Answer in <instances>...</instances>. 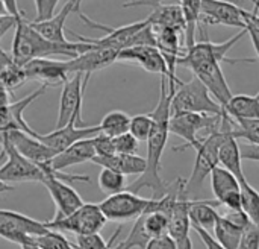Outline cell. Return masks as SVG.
<instances>
[{
	"instance_id": "obj_43",
	"label": "cell",
	"mask_w": 259,
	"mask_h": 249,
	"mask_svg": "<svg viewBox=\"0 0 259 249\" xmlns=\"http://www.w3.org/2000/svg\"><path fill=\"white\" fill-rule=\"evenodd\" d=\"M33 2L36 9V17L33 21H46L55 17V9L59 0H33Z\"/></svg>"
},
{
	"instance_id": "obj_47",
	"label": "cell",
	"mask_w": 259,
	"mask_h": 249,
	"mask_svg": "<svg viewBox=\"0 0 259 249\" xmlns=\"http://www.w3.org/2000/svg\"><path fill=\"white\" fill-rule=\"evenodd\" d=\"M146 249H179L178 248V243L176 240L170 236V234H165V236H159V237H153L147 248Z\"/></svg>"
},
{
	"instance_id": "obj_12",
	"label": "cell",
	"mask_w": 259,
	"mask_h": 249,
	"mask_svg": "<svg viewBox=\"0 0 259 249\" xmlns=\"http://www.w3.org/2000/svg\"><path fill=\"white\" fill-rule=\"evenodd\" d=\"M85 76L80 73L71 75L70 79L62 85L59 97V111L55 129H61L70 123H82V106L87 88Z\"/></svg>"
},
{
	"instance_id": "obj_52",
	"label": "cell",
	"mask_w": 259,
	"mask_h": 249,
	"mask_svg": "<svg viewBox=\"0 0 259 249\" xmlns=\"http://www.w3.org/2000/svg\"><path fill=\"white\" fill-rule=\"evenodd\" d=\"M2 5H3V9L6 14L14 15L17 18H26V14L20 9L17 0H2Z\"/></svg>"
},
{
	"instance_id": "obj_44",
	"label": "cell",
	"mask_w": 259,
	"mask_h": 249,
	"mask_svg": "<svg viewBox=\"0 0 259 249\" xmlns=\"http://www.w3.org/2000/svg\"><path fill=\"white\" fill-rule=\"evenodd\" d=\"M94 146L97 151V157H111V155L117 154L114 138H111L102 132L94 137Z\"/></svg>"
},
{
	"instance_id": "obj_14",
	"label": "cell",
	"mask_w": 259,
	"mask_h": 249,
	"mask_svg": "<svg viewBox=\"0 0 259 249\" xmlns=\"http://www.w3.org/2000/svg\"><path fill=\"white\" fill-rule=\"evenodd\" d=\"M47 88H49L47 85H41L35 91H32L30 94H27L26 97H23L20 100H15V102L11 100L8 103H2V114H0L2 116V125H0L2 132L21 131L32 137H39V134L35 132L24 120V111L33 100H36L39 96H42Z\"/></svg>"
},
{
	"instance_id": "obj_41",
	"label": "cell",
	"mask_w": 259,
	"mask_h": 249,
	"mask_svg": "<svg viewBox=\"0 0 259 249\" xmlns=\"http://www.w3.org/2000/svg\"><path fill=\"white\" fill-rule=\"evenodd\" d=\"M120 231H121V227H118V230L114 233V236H112V239L109 242H106L100 236V233L87 234V236H76L74 246H76V249H115L112 248V243L117 239V236H118Z\"/></svg>"
},
{
	"instance_id": "obj_7",
	"label": "cell",
	"mask_w": 259,
	"mask_h": 249,
	"mask_svg": "<svg viewBox=\"0 0 259 249\" xmlns=\"http://www.w3.org/2000/svg\"><path fill=\"white\" fill-rule=\"evenodd\" d=\"M2 158L3 164L0 169V181L3 186L15 183H44L47 178L46 172L36 163L23 157L11 141L2 135Z\"/></svg>"
},
{
	"instance_id": "obj_23",
	"label": "cell",
	"mask_w": 259,
	"mask_h": 249,
	"mask_svg": "<svg viewBox=\"0 0 259 249\" xmlns=\"http://www.w3.org/2000/svg\"><path fill=\"white\" fill-rule=\"evenodd\" d=\"M96 157H97V151L94 146V138H85V140L74 143L64 152L55 155L49 161V164L53 170L62 172L76 164H82V163H88V161L93 163V160Z\"/></svg>"
},
{
	"instance_id": "obj_50",
	"label": "cell",
	"mask_w": 259,
	"mask_h": 249,
	"mask_svg": "<svg viewBox=\"0 0 259 249\" xmlns=\"http://www.w3.org/2000/svg\"><path fill=\"white\" fill-rule=\"evenodd\" d=\"M168 3H179L181 0H131L123 5V8H134V6H152L153 9L161 6V5H168Z\"/></svg>"
},
{
	"instance_id": "obj_40",
	"label": "cell",
	"mask_w": 259,
	"mask_h": 249,
	"mask_svg": "<svg viewBox=\"0 0 259 249\" xmlns=\"http://www.w3.org/2000/svg\"><path fill=\"white\" fill-rule=\"evenodd\" d=\"M153 117L152 114H138L134 116L131 120V129L129 132L138 140V141H146L149 140L152 129H153Z\"/></svg>"
},
{
	"instance_id": "obj_45",
	"label": "cell",
	"mask_w": 259,
	"mask_h": 249,
	"mask_svg": "<svg viewBox=\"0 0 259 249\" xmlns=\"http://www.w3.org/2000/svg\"><path fill=\"white\" fill-rule=\"evenodd\" d=\"M247 32H249V37L252 40V44L256 50V55L259 58V14L255 11H250L249 12V17H247Z\"/></svg>"
},
{
	"instance_id": "obj_28",
	"label": "cell",
	"mask_w": 259,
	"mask_h": 249,
	"mask_svg": "<svg viewBox=\"0 0 259 249\" xmlns=\"http://www.w3.org/2000/svg\"><path fill=\"white\" fill-rule=\"evenodd\" d=\"M2 88L8 90L14 94V90L21 87L24 82H27V75L24 70V65H20L14 61L12 55L6 50H2Z\"/></svg>"
},
{
	"instance_id": "obj_30",
	"label": "cell",
	"mask_w": 259,
	"mask_h": 249,
	"mask_svg": "<svg viewBox=\"0 0 259 249\" xmlns=\"http://www.w3.org/2000/svg\"><path fill=\"white\" fill-rule=\"evenodd\" d=\"M225 113L234 120L259 119V93L255 96L237 94L225 106Z\"/></svg>"
},
{
	"instance_id": "obj_20",
	"label": "cell",
	"mask_w": 259,
	"mask_h": 249,
	"mask_svg": "<svg viewBox=\"0 0 259 249\" xmlns=\"http://www.w3.org/2000/svg\"><path fill=\"white\" fill-rule=\"evenodd\" d=\"M42 186L47 189L50 198L53 199L56 205V215L53 219H61L73 215L76 210H79L85 202L82 201L80 195L65 181L55 178V176H47L42 183Z\"/></svg>"
},
{
	"instance_id": "obj_8",
	"label": "cell",
	"mask_w": 259,
	"mask_h": 249,
	"mask_svg": "<svg viewBox=\"0 0 259 249\" xmlns=\"http://www.w3.org/2000/svg\"><path fill=\"white\" fill-rule=\"evenodd\" d=\"M79 17L83 20V23L87 26L106 32V35L102 37V38H87V37H82L79 33H74V37L79 41L90 43V44H93V46H96L99 49H114V50H118V52H121L124 49H129V47H134L137 44L138 33L150 23L149 18H146V20L135 21V23H131V24H124V26H120V27H108L105 24H99V23L93 21L83 12H80Z\"/></svg>"
},
{
	"instance_id": "obj_19",
	"label": "cell",
	"mask_w": 259,
	"mask_h": 249,
	"mask_svg": "<svg viewBox=\"0 0 259 249\" xmlns=\"http://www.w3.org/2000/svg\"><path fill=\"white\" fill-rule=\"evenodd\" d=\"M100 134V126H76V123H70L61 129H55L49 134H39V140L49 146L56 155L73 146L74 143L85 140V138H94Z\"/></svg>"
},
{
	"instance_id": "obj_35",
	"label": "cell",
	"mask_w": 259,
	"mask_h": 249,
	"mask_svg": "<svg viewBox=\"0 0 259 249\" xmlns=\"http://www.w3.org/2000/svg\"><path fill=\"white\" fill-rule=\"evenodd\" d=\"M99 187L103 193H106L108 196L112 195H118L121 192H124L127 189L126 186V176L111 170V169H102V172L99 173Z\"/></svg>"
},
{
	"instance_id": "obj_17",
	"label": "cell",
	"mask_w": 259,
	"mask_h": 249,
	"mask_svg": "<svg viewBox=\"0 0 259 249\" xmlns=\"http://www.w3.org/2000/svg\"><path fill=\"white\" fill-rule=\"evenodd\" d=\"M118 53L120 52L114 50V49H99V47L93 46L91 50L80 53L79 56H76L73 59H67L68 73L70 75L80 73L85 76V81L88 82L94 72L103 70V68L112 65L114 62H117Z\"/></svg>"
},
{
	"instance_id": "obj_54",
	"label": "cell",
	"mask_w": 259,
	"mask_h": 249,
	"mask_svg": "<svg viewBox=\"0 0 259 249\" xmlns=\"http://www.w3.org/2000/svg\"><path fill=\"white\" fill-rule=\"evenodd\" d=\"M71 3H73V9H74V12H77V14H80L82 11H80V5H82V2L83 0H70Z\"/></svg>"
},
{
	"instance_id": "obj_26",
	"label": "cell",
	"mask_w": 259,
	"mask_h": 249,
	"mask_svg": "<svg viewBox=\"0 0 259 249\" xmlns=\"http://www.w3.org/2000/svg\"><path fill=\"white\" fill-rule=\"evenodd\" d=\"M74 12L73 9V3L68 0L62 9L55 14V17H52L50 20H46V21H30L32 26L35 27L36 32H39L44 38H47L49 41H53V43H70L67 38H65V33H64V24H65V20L67 17Z\"/></svg>"
},
{
	"instance_id": "obj_36",
	"label": "cell",
	"mask_w": 259,
	"mask_h": 249,
	"mask_svg": "<svg viewBox=\"0 0 259 249\" xmlns=\"http://www.w3.org/2000/svg\"><path fill=\"white\" fill-rule=\"evenodd\" d=\"M241 198H243V211L249 219L259 227V192L250 186L246 180L241 183Z\"/></svg>"
},
{
	"instance_id": "obj_46",
	"label": "cell",
	"mask_w": 259,
	"mask_h": 249,
	"mask_svg": "<svg viewBox=\"0 0 259 249\" xmlns=\"http://www.w3.org/2000/svg\"><path fill=\"white\" fill-rule=\"evenodd\" d=\"M238 249H259V227L252 224L244 236H243V240H241V245Z\"/></svg>"
},
{
	"instance_id": "obj_34",
	"label": "cell",
	"mask_w": 259,
	"mask_h": 249,
	"mask_svg": "<svg viewBox=\"0 0 259 249\" xmlns=\"http://www.w3.org/2000/svg\"><path fill=\"white\" fill-rule=\"evenodd\" d=\"M144 218H146V215H144V216H141V218H138L137 221H134V227H132V230L129 231V234H127L126 240H124V242H121V243H120V245H118L115 249H134V248L146 249L147 248V245H149V242L152 240V237L149 236V233H147V230H146Z\"/></svg>"
},
{
	"instance_id": "obj_11",
	"label": "cell",
	"mask_w": 259,
	"mask_h": 249,
	"mask_svg": "<svg viewBox=\"0 0 259 249\" xmlns=\"http://www.w3.org/2000/svg\"><path fill=\"white\" fill-rule=\"evenodd\" d=\"M47 231L49 227L46 225V222L35 221L18 211H0V236L18 246L30 242L33 237L46 234Z\"/></svg>"
},
{
	"instance_id": "obj_1",
	"label": "cell",
	"mask_w": 259,
	"mask_h": 249,
	"mask_svg": "<svg viewBox=\"0 0 259 249\" xmlns=\"http://www.w3.org/2000/svg\"><path fill=\"white\" fill-rule=\"evenodd\" d=\"M244 35H249L247 29L240 30L237 35H234L231 40L225 43H212L209 40L199 41L196 43L193 49L185 50V53L178 61V65H184L190 68L193 75L197 76L206 85V88L211 91L214 99L223 106V110L229 103V100L234 97V94L222 70V62H229V64L256 62V58H229L228 56V52Z\"/></svg>"
},
{
	"instance_id": "obj_16",
	"label": "cell",
	"mask_w": 259,
	"mask_h": 249,
	"mask_svg": "<svg viewBox=\"0 0 259 249\" xmlns=\"http://www.w3.org/2000/svg\"><path fill=\"white\" fill-rule=\"evenodd\" d=\"M24 70L29 81H39L41 85L56 87L64 85L70 79L67 59H50V58H36L24 64Z\"/></svg>"
},
{
	"instance_id": "obj_2",
	"label": "cell",
	"mask_w": 259,
	"mask_h": 249,
	"mask_svg": "<svg viewBox=\"0 0 259 249\" xmlns=\"http://www.w3.org/2000/svg\"><path fill=\"white\" fill-rule=\"evenodd\" d=\"M176 93V88L168 87V78H161V94L158 105L150 113L153 117V129L147 140V169L138 176L132 184L127 186L126 190L132 193H140L143 189H150L152 199H162L168 193L170 183L162 181L161 178V160L167 146V138L170 134V119H171V100Z\"/></svg>"
},
{
	"instance_id": "obj_37",
	"label": "cell",
	"mask_w": 259,
	"mask_h": 249,
	"mask_svg": "<svg viewBox=\"0 0 259 249\" xmlns=\"http://www.w3.org/2000/svg\"><path fill=\"white\" fill-rule=\"evenodd\" d=\"M232 135L235 138H243L250 145L259 146V119H241L234 120Z\"/></svg>"
},
{
	"instance_id": "obj_31",
	"label": "cell",
	"mask_w": 259,
	"mask_h": 249,
	"mask_svg": "<svg viewBox=\"0 0 259 249\" xmlns=\"http://www.w3.org/2000/svg\"><path fill=\"white\" fill-rule=\"evenodd\" d=\"M185 18V50L196 46V32L202 18V0H181Z\"/></svg>"
},
{
	"instance_id": "obj_15",
	"label": "cell",
	"mask_w": 259,
	"mask_h": 249,
	"mask_svg": "<svg viewBox=\"0 0 259 249\" xmlns=\"http://www.w3.org/2000/svg\"><path fill=\"white\" fill-rule=\"evenodd\" d=\"M211 187L219 204L228 207L229 211L243 210L241 183L234 173L219 166L211 173Z\"/></svg>"
},
{
	"instance_id": "obj_4",
	"label": "cell",
	"mask_w": 259,
	"mask_h": 249,
	"mask_svg": "<svg viewBox=\"0 0 259 249\" xmlns=\"http://www.w3.org/2000/svg\"><path fill=\"white\" fill-rule=\"evenodd\" d=\"M232 129H234V119L225 113L220 129L211 134H206L203 137L200 148L196 151V161H194L193 172L190 178L187 180L188 195L200 192L206 176H211L214 169L220 166V158H219L220 148L225 138L228 137V134L232 132Z\"/></svg>"
},
{
	"instance_id": "obj_3",
	"label": "cell",
	"mask_w": 259,
	"mask_h": 249,
	"mask_svg": "<svg viewBox=\"0 0 259 249\" xmlns=\"http://www.w3.org/2000/svg\"><path fill=\"white\" fill-rule=\"evenodd\" d=\"M93 49L90 43H53L44 38L39 32L35 30L30 21L21 18L14 30L12 49L11 55L14 61L20 65L27 64L36 58H49V56H67L70 59L79 56Z\"/></svg>"
},
{
	"instance_id": "obj_22",
	"label": "cell",
	"mask_w": 259,
	"mask_h": 249,
	"mask_svg": "<svg viewBox=\"0 0 259 249\" xmlns=\"http://www.w3.org/2000/svg\"><path fill=\"white\" fill-rule=\"evenodd\" d=\"M2 135L6 137L23 157L36 163L38 166L49 163L56 155L49 146H46L39 140V137H32L21 131H5L2 132Z\"/></svg>"
},
{
	"instance_id": "obj_10",
	"label": "cell",
	"mask_w": 259,
	"mask_h": 249,
	"mask_svg": "<svg viewBox=\"0 0 259 249\" xmlns=\"http://www.w3.org/2000/svg\"><path fill=\"white\" fill-rule=\"evenodd\" d=\"M108 222L106 216L103 215L100 204H83L79 210L73 215L61 219H52L46 222L49 230L59 231V233H71L74 236H87L100 233Z\"/></svg>"
},
{
	"instance_id": "obj_18",
	"label": "cell",
	"mask_w": 259,
	"mask_h": 249,
	"mask_svg": "<svg viewBox=\"0 0 259 249\" xmlns=\"http://www.w3.org/2000/svg\"><path fill=\"white\" fill-rule=\"evenodd\" d=\"M118 61L121 62H134L141 68L150 73H158L165 78H171L170 68L162 52L155 46H134L124 49L118 53Z\"/></svg>"
},
{
	"instance_id": "obj_32",
	"label": "cell",
	"mask_w": 259,
	"mask_h": 249,
	"mask_svg": "<svg viewBox=\"0 0 259 249\" xmlns=\"http://www.w3.org/2000/svg\"><path fill=\"white\" fill-rule=\"evenodd\" d=\"M246 230L231 222L226 216H220L214 227V237L226 249H238Z\"/></svg>"
},
{
	"instance_id": "obj_51",
	"label": "cell",
	"mask_w": 259,
	"mask_h": 249,
	"mask_svg": "<svg viewBox=\"0 0 259 249\" xmlns=\"http://www.w3.org/2000/svg\"><path fill=\"white\" fill-rule=\"evenodd\" d=\"M241 148V157L243 160L255 161L259 163V146L258 145H250V143H243L240 145Z\"/></svg>"
},
{
	"instance_id": "obj_5",
	"label": "cell",
	"mask_w": 259,
	"mask_h": 249,
	"mask_svg": "<svg viewBox=\"0 0 259 249\" xmlns=\"http://www.w3.org/2000/svg\"><path fill=\"white\" fill-rule=\"evenodd\" d=\"M173 113H199L209 116H223V106L214 99L206 85L193 76L188 82H182L171 100Z\"/></svg>"
},
{
	"instance_id": "obj_42",
	"label": "cell",
	"mask_w": 259,
	"mask_h": 249,
	"mask_svg": "<svg viewBox=\"0 0 259 249\" xmlns=\"http://www.w3.org/2000/svg\"><path fill=\"white\" fill-rule=\"evenodd\" d=\"M114 143H115L117 154L134 155V154H137V151L140 148V141L131 132H126V134H123L120 137H115L114 138Z\"/></svg>"
},
{
	"instance_id": "obj_29",
	"label": "cell",
	"mask_w": 259,
	"mask_h": 249,
	"mask_svg": "<svg viewBox=\"0 0 259 249\" xmlns=\"http://www.w3.org/2000/svg\"><path fill=\"white\" fill-rule=\"evenodd\" d=\"M215 205H220L219 201H206V199H193L191 208H190V218L191 225L199 227L203 230H214L217 219L220 215L215 211Z\"/></svg>"
},
{
	"instance_id": "obj_13",
	"label": "cell",
	"mask_w": 259,
	"mask_h": 249,
	"mask_svg": "<svg viewBox=\"0 0 259 249\" xmlns=\"http://www.w3.org/2000/svg\"><path fill=\"white\" fill-rule=\"evenodd\" d=\"M250 11L237 6L231 0H202V18L200 23L223 24L238 27L240 30L247 29V17Z\"/></svg>"
},
{
	"instance_id": "obj_39",
	"label": "cell",
	"mask_w": 259,
	"mask_h": 249,
	"mask_svg": "<svg viewBox=\"0 0 259 249\" xmlns=\"http://www.w3.org/2000/svg\"><path fill=\"white\" fill-rule=\"evenodd\" d=\"M35 243L41 249H76V246L64 236V233L49 230L46 234L33 237Z\"/></svg>"
},
{
	"instance_id": "obj_9",
	"label": "cell",
	"mask_w": 259,
	"mask_h": 249,
	"mask_svg": "<svg viewBox=\"0 0 259 249\" xmlns=\"http://www.w3.org/2000/svg\"><path fill=\"white\" fill-rule=\"evenodd\" d=\"M100 208L108 221L127 222L156 211V201L152 198L146 199L137 193L124 190L118 195L108 196L100 202Z\"/></svg>"
},
{
	"instance_id": "obj_33",
	"label": "cell",
	"mask_w": 259,
	"mask_h": 249,
	"mask_svg": "<svg viewBox=\"0 0 259 249\" xmlns=\"http://www.w3.org/2000/svg\"><path fill=\"white\" fill-rule=\"evenodd\" d=\"M131 120L132 117L127 116V113L124 111H109L100 122V132L111 137V138H115V137H120L126 132H129L131 129Z\"/></svg>"
},
{
	"instance_id": "obj_6",
	"label": "cell",
	"mask_w": 259,
	"mask_h": 249,
	"mask_svg": "<svg viewBox=\"0 0 259 249\" xmlns=\"http://www.w3.org/2000/svg\"><path fill=\"white\" fill-rule=\"evenodd\" d=\"M223 116H209L199 113H173L170 119V134L178 135L184 140V145L175 146L176 152L193 148L197 151L202 145L203 137H199V132L206 129L208 134L220 129Z\"/></svg>"
},
{
	"instance_id": "obj_25",
	"label": "cell",
	"mask_w": 259,
	"mask_h": 249,
	"mask_svg": "<svg viewBox=\"0 0 259 249\" xmlns=\"http://www.w3.org/2000/svg\"><path fill=\"white\" fill-rule=\"evenodd\" d=\"M147 18L155 30L168 27V29H176L185 33V18H184L182 6L179 3L161 5L155 8Z\"/></svg>"
},
{
	"instance_id": "obj_49",
	"label": "cell",
	"mask_w": 259,
	"mask_h": 249,
	"mask_svg": "<svg viewBox=\"0 0 259 249\" xmlns=\"http://www.w3.org/2000/svg\"><path fill=\"white\" fill-rule=\"evenodd\" d=\"M21 18H17L14 15H9V14L3 12L2 17H0V38H3L8 33L9 29H14L15 30V27H17V24H18Z\"/></svg>"
},
{
	"instance_id": "obj_21",
	"label": "cell",
	"mask_w": 259,
	"mask_h": 249,
	"mask_svg": "<svg viewBox=\"0 0 259 249\" xmlns=\"http://www.w3.org/2000/svg\"><path fill=\"white\" fill-rule=\"evenodd\" d=\"M193 199H190L188 193H184L178 202L175 204L173 210L170 211V230L168 234L176 240L179 249H193V243L190 239V228L191 218H190V208H191Z\"/></svg>"
},
{
	"instance_id": "obj_48",
	"label": "cell",
	"mask_w": 259,
	"mask_h": 249,
	"mask_svg": "<svg viewBox=\"0 0 259 249\" xmlns=\"http://www.w3.org/2000/svg\"><path fill=\"white\" fill-rule=\"evenodd\" d=\"M193 228L197 233V236L200 237V240L203 242L206 249H226L212 234H209L208 230H203V228H199V227H193Z\"/></svg>"
},
{
	"instance_id": "obj_24",
	"label": "cell",
	"mask_w": 259,
	"mask_h": 249,
	"mask_svg": "<svg viewBox=\"0 0 259 249\" xmlns=\"http://www.w3.org/2000/svg\"><path fill=\"white\" fill-rule=\"evenodd\" d=\"M93 163L100 166L102 169H111L124 176H132V175L141 176L147 169V160L137 154L134 155L115 154L111 157H96Z\"/></svg>"
},
{
	"instance_id": "obj_27",
	"label": "cell",
	"mask_w": 259,
	"mask_h": 249,
	"mask_svg": "<svg viewBox=\"0 0 259 249\" xmlns=\"http://www.w3.org/2000/svg\"><path fill=\"white\" fill-rule=\"evenodd\" d=\"M219 158H220V166L225 167L226 170H229L231 173H234L240 180V183L247 180L244 172H243L241 148H240L238 138H235L232 135V132H229L228 137L225 138V141L222 143Z\"/></svg>"
},
{
	"instance_id": "obj_38",
	"label": "cell",
	"mask_w": 259,
	"mask_h": 249,
	"mask_svg": "<svg viewBox=\"0 0 259 249\" xmlns=\"http://www.w3.org/2000/svg\"><path fill=\"white\" fill-rule=\"evenodd\" d=\"M144 225L152 239L165 236L168 234V230H170V218L162 211H153V213L146 215Z\"/></svg>"
},
{
	"instance_id": "obj_53",
	"label": "cell",
	"mask_w": 259,
	"mask_h": 249,
	"mask_svg": "<svg viewBox=\"0 0 259 249\" xmlns=\"http://www.w3.org/2000/svg\"><path fill=\"white\" fill-rule=\"evenodd\" d=\"M20 248L21 249H41L39 246H38V245H36V243H35V240H33V239H32L30 242H27V243L21 245Z\"/></svg>"
}]
</instances>
